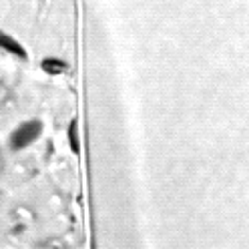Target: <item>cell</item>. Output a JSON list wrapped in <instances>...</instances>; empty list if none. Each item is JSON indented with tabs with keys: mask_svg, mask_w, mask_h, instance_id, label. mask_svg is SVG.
I'll list each match as a JSON object with an SVG mask.
<instances>
[{
	"mask_svg": "<svg viewBox=\"0 0 249 249\" xmlns=\"http://www.w3.org/2000/svg\"><path fill=\"white\" fill-rule=\"evenodd\" d=\"M40 129H42V124L38 121H28L24 124H20V127L12 133L10 137V145L14 149H22L26 145H30L35 141V139L40 135Z\"/></svg>",
	"mask_w": 249,
	"mask_h": 249,
	"instance_id": "cell-1",
	"label": "cell"
},
{
	"mask_svg": "<svg viewBox=\"0 0 249 249\" xmlns=\"http://www.w3.org/2000/svg\"><path fill=\"white\" fill-rule=\"evenodd\" d=\"M0 49H4V51L17 54V56H20V58L26 56V53H24L22 46H20L17 40H14L12 36H8L6 33H2V30H0Z\"/></svg>",
	"mask_w": 249,
	"mask_h": 249,
	"instance_id": "cell-2",
	"label": "cell"
},
{
	"mask_svg": "<svg viewBox=\"0 0 249 249\" xmlns=\"http://www.w3.org/2000/svg\"><path fill=\"white\" fill-rule=\"evenodd\" d=\"M42 69L46 72H51V74H58V72H62L67 69V65L62 60H56V58H44L42 60Z\"/></svg>",
	"mask_w": 249,
	"mask_h": 249,
	"instance_id": "cell-3",
	"label": "cell"
},
{
	"mask_svg": "<svg viewBox=\"0 0 249 249\" xmlns=\"http://www.w3.org/2000/svg\"><path fill=\"white\" fill-rule=\"evenodd\" d=\"M69 139H71V147L74 151H79V133H76V124L71 123V127H69Z\"/></svg>",
	"mask_w": 249,
	"mask_h": 249,
	"instance_id": "cell-4",
	"label": "cell"
}]
</instances>
